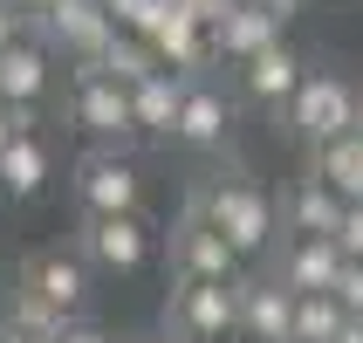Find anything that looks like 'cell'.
Here are the masks:
<instances>
[{
    "label": "cell",
    "mask_w": 363,
    "mask_h": 343,
    "mask_svg": "<svg viewBox=\"0 0 363 343\" xmlns=\"http://www.w3.org/2000/svg\"><path fill=\"white\" fill-rule=\"evenodd\" d=\"M288 124H295L315 151L336 144V138H357V131H363V89L343 82V76H329V69H308L302 97L288 103Z\"/></svg>",
    "instance_id": "cell-3"
},
{
    "label": "cell",
    "mask_w": 363,
    "mask_h": 343,
    "mask_svg": "<svg viewBox=\"0 0 363 343\" xmlns=\"http://www.w3.org/2000/svg\"><path fill=\"white\" fill-rule=\"evenodd\" d=\"M179 7H185L192 21H199L206 35H220L226 21H233V7H240V0H179Z\"/></svg>",
    "instance_id": "cell-24"
},
{
    "label": "cell",
    "mask_w": 363,
    "mask_h": 343,
    "mask_svg": "<svg viewBox=\"0 0 363 343\" xmlns=\"http://www.w3.org/2000/svg\"><path fill=\"white\" fill-rule=\"evenodd\" d=\"M41 89H48V48L28 35V41H14V48L0 55V103H7V110H35Z\"/></svg>",
    "instance_id": "cell-15"
},
{
    "label": "cell",
    "mask_w": 363,
    "mask_h": 343,
    "mask_svg": "<svg viewBox=\"0 0 363 343\" xmlns=\"http://www.w3.org/2000/svg\"><path fill=\"white\" fill-rule=\"evenodd\" d=\"M21 131H14V110H7V103H0V151H7V144H14Z\"/></svg>",
    "instance_id": "cell-30"
},
{
    "label": "cell",
    "mask_w": 363,
    "mask_h": 343,
    "mask_svg": "<svg viewBox=\"0 0 363 343\" xmlns=\"http://www.w3.org/2000/svg\"><path fill=\"white\" fill-rule=\"evenodd\" d=\"M302 82H308V62L295 55L288 41H281V48H267V55H254L240 69V89L254 103H267V110H281V117H288V103L302 97Z\"/></svg>",
    "instance_id": "cell-12"
},
{
    "label": "cell",
    "mask_w": 363,
    "mask_h": 343,
    "mask_svg": "<svg viewBox=\"0 0 363 343\" xmlns=\"http://www.w3.org/2000/svg\"><path fill=\"white\" fill-rule=\"evenodd\" d=\"M103 76H110V82H123V89L151 82V76H158V55H151V41L117 35V41H110V55H103Z\"/></svg>",
    "instance_id": "cell-20"
},
{
    "label": "cell",
    "mask_w": 363,
    "mask_h": 343,
    "mask_svg": "<svg viewBox=\"0 0 363 343\" xmlns=\"http://www.w3.org/2000/svg\"><path fill=\"white\" fill-rule=\"evenodd\" d=\"M7 7H14V14L28 21V28H35V41H41V21L55 14V0H7Z\"/></svg>",
    "instance_id": "cell-27"
},
{
    "label": "cell",
    "mask_w": 363,
    "mask_h": 343,
    "mask_svg": "<svg viewBox=\"0 0 363 343\" xmlns=\"http://www.w3.org/2000/svg\"><path fill=\"white\" fill-rule=\"evenodd\" d=\"M55 343H117V337H110V330H96V323H69Z\"/></svg>",
    "instance_id": "cell-28"
},
{
    "label": "cell",
    "mask_w": 363,
    "mask_h": 343,
    "mask_svg": "<svg viewBox=\"0 0 363 343\" xmlns=\"http://www.w3.org/2000/svg\"><path fill=\"white\" fill-rule=\"evenodd\" d=\"M308 179H323L343 206H363V131L357 138H336L308 158Z\"/></svg>",
    "instance_id": "cell-17"
},
{
    "label": "cell",
    "mask_w": 363,
    "mask_h": 343,
    "mask_svg": "<svg viewBox=\"0 0 363 343\" xmlns=\"http://www.w3.org/2000/svg\"><path fill=\"white\" fill-rule=\"evenodd\" d=\"M336 275H343V247L336 241H288L274 282L288 295H336Z\"/></svg>",
    "instance_id": "cell-11"
},
{
    "label": "cell",
    "mask_w": 363,
    "mask_h": 343,
    "mask_svg": "<svg viewBox=\"0 0 363 343\" xmlns=\"http://www.w3.org/2000/svg\"><path fill=\"white\" fill-rule=\"evenodd\" d=\"M14 41H28V21H21L14 7H7V0H0V55H7V48H14Z\"/></svg>",
    "instance_id": "cell-26"
},
{
    "label": "cell",
    "mask_w": 363,
    "mask_h": 343,
    "mask_svg": "<svg viewBox=\"0 0 363 343\" xmlns=\"http://www.w3.org/2000/svg\"><path fill=\"white\" fill-rule=\"evenodd\" d=\"M192 213H199L206 227H213V234H220L226 247H233V254H267V247H274V227H281V206L267 200L261 185H247V179H206L199 192H192Z\"/></svg>",
    "instance_id": "cell-1"
},
{
    "label": "cell",
    "mask_w": 363,
    "mask_h": 343,
    "mask_svg": "<svg viewBox=\"0 0 363 343\" xmlns=\"http://www.w3.org/2000/svg\"><path fill=\"white\" fill-rule=\"evenodd\" d=\"M76 124L103 144V151H117V144L138 131L130 89H123V82H110L103 69H76Z\"/></svg>",
    "instance_id": "cell-9"
},
{
    "label": "cell",
    "mask_w": 363,
    "mask_h": 343,
    "mask_svg": "<svg viewBox=\"0 0 363 343\" xmlns=\"http://www.w3.org/2000/svg\"><path fill=\"white\" fill-rule=\"evenodd\" d=\"M76 254L103 275H144L158 254V234H151V220H82Z\"/></svg>",
    "instance_id": "cell-7"
},
{
    "label": "cell",
    "mask_w": 363,
    "mask_h": 343,
    "mask_svg": "<svg viewBox=\"0 0 363 343\" xmlns=\"http://www.w3.org/2000/svg\"><path fill=\"white\" fill-rule=\"evenodd\" d=\"M123 343H164V337H123Z\"/></svg>",
    "instance_id": "cell-33"
},
{
    "label": "cell",
    "mask_w": 363,
    "mask_h": 343,
    "mask_svg": "<svg viewBox=\"0 0 363 343\" xmlns=\"http://www.w3.org/2000/svg\"><path fill=\"white\" fill-rule=\"evenodd\" d=\"M213 41H220V62H240V69H247L254 55L281 48V21L267 14L261 0H240V7H233V21H226V28H220Z\"/></svg>",
    "instance_id": "cell-14"
},
{
    "label": "cell",
    "mask_w": 363,
    "mask_h": 343,
    "mask_svg": "<svg viewBox=\"0 0 363 343\" xmlns=\"http://www.w3.org/2000/svg\"><path fill=\"white\" fill-rule=\"evenodd\" d=\"M7 330H21V337H35V343H55L62 330H69V316H55V309L41 303V295H28V288H14V316H7Z\"/></svg>",
    "instance_id": "cell-22"
},
{
    "label": "cell",
    "mask_w": 363,
    "mask_h": 343,
    "mask_svg": "<svg viewBox=\"0 0 363 343\" xmlns=\"http://www.w3.org/2000/svg\"><path fill=\"white\" fill-rule=\"evenodd\" d=\"M41 179H48V144L28 131V138H14L0 151V192H7V200H35Z\"/></svg>",
    "instance_id": "cell-19"
},
{
    "label": "cell",
    "mask_w": 363,
    "mask_h": 343,
    "mask_svg": "<svg viewBox=\"0 0 363 343\" xmlns=\"http://www.w3.org/2000/svg\"><path fill=\"white\" fill-rule=\"evenodd\" d=\"M110 41H117V21L103 0H55V14L41 21V48L76 55V69H103Z\"/></svg>",
    "instance_id": "cell-5"
},
{
    "label": "cell",
    "mask_w": 363,
    "mask_h": 343,
    "mask_svg": "<svg viewBox=\"0 0 363 343\" xmlns=\"http://www.w3.org/2000/svg\"><path fill=\"white\" fill-rule=\"evenodd\" d=\"M336 309H343L350 323H363V261H343V275H336Z\"/></svg>",
    "instance_id": "cell-23"
},
{
    "label": "cell",
    "mask_w": 363,
    "mask_h": 343,
    "mask_svg": "<svg viewBox=\"0 0 363 343\" xmlns=\"http://www.w3.org/2000/svg\"><path fill=\"white\" fill-rule=\"evenodd\" d=\"M343 309H336V295H295V343H336L343 337Z\"/></svg>",
    "instance_id": "cell-21"
},
{
    "label": "cell",
    "mask_w": 363,
    "mask_h": 343,
    "mask_svg": "<svg viewBox=\"0 0 363 343\" xmlns=\"http://www.w3.org/2000/svg\"><path fill=\"white\" fill-rule=\"evenodd\" d=\"M179 103H185V76H151L130 89V110H138V131H151V138H179Z\"/></svg>",
    "instance_id": "cell-18"
},
{
    "label": "cell",
    "mask_w": 363,
    "mask_h": 343,
    "mask_svg": "<svg viewBox=\"0 0 363 343\" xmlns=\"http://www.w3.org/2000/svg\"><path fill=\"white\" fill-rule=\"evenodd\" d=\"M76 206L82 220H144V172L123 151H82L76 158Z\"/></svg>",
    "instance_id": "cell-2"
},
{
    "label": "cell",
    "mask_w": 363,
    "mask_h": 343,
    "mask_svg": "<svg viewBox=\"0 0 363 343\" xmlns=\"http://www.w3.org/2000/svg\"><path fill=\"white\" fill-rule=\"evenodd\" d=\"M336 247H343V261H363V206H350V213H343V234H336Z\"/></svg>",
    "instance_id": "cell-25"
},
{
    "label": "cell",
    "mask_w": 363,
    "mask_h": 343,
    "mask_svg": "<svg viewBox=\"0 0 363 343\" xmlns=\"http://www.w3.org/2000/svg\"><path fill=\"white\" fill-rule=\"evenodd\" d=\"M164 323L172 337H192V343H220L240 330V282H179L172 303H164Z\"/></svg>",
    "instance_id": "cell-4"
},
{
    "label": "cell",
    "mask_w": 363,
    "mask_h": 343,
    "mask_svg": "<svg viewBox=\"0 0 363 343\" xmlns=\"http://www.w3.org/2000/svg\"><path fill=\"white\" fill-rule=\"evenodd\" d=\"M240 337L247 343H295V295L281 282H240Z\"/></svg>",
    "instance_id": "cell-13"
},
{
    "label": "cell",
    "mask_w": 363,
    "mask_h": 343,
    "mask_svg": "<svg viewBox=\"0 0 363 343\" xmlns=\"http://www.w3.org/2000/svg\"><path fill=\"white\" fill-rule=\"evenodd\" d=\"M21 288L41 295L55 316L82 323V303H89V261H82L76 247H35V254L21 261Z\"/></svg>",
    "instance_id": "cell-6"
},
{
    "label": "cell",
    "mask_w": 363,
    "mask_h": 343,
    "mask_svg": "<svg viewBox=\"0 0 363 343\" xmlns=\"http://www.w3.org/2000/svg\"><path fill=\"white\" fill-rule=\"evenodd\" d=\"M164 343H192V337H164Z\"/></svg>",
    "instance_id": "cell-34"
},
{
    "label": "cell",
    "mask_w": 363,
    "mask_h": 343,
    "mask_svg": "<svg viewBox=\"0 0 363 343\" xmlns=\"http://www.w3.org/2000/svg\"><path fill=\"white\" fill-rule=\"evenodd\" d=\"M261 7H267V14H274V21H281V28H288V21H295V14H302V0H261Z\"/></svg>",
    "instance_id": "cell-29"
},
{
    "label": "cell",
    "mask_w": 363,
    "mask_h": 343,
    "mask_svg": "<svg viewBox=\"0 0 363 343\" xmlns=\"http://www.w3.org/2000/svg\"><path fill=\"white\" fill-rule=\"evenodd\" d=\"M226 97L213 89V82H185V103H179V144H199V151H213V144H226Z\"/></svg>",
    "instance_id": "cell-16"
},
{
    "label": "cell",
    "mask_w": 363,
    "mask_h": 343,
    "mask_svg": "<svg viewBox=\"0 0 363 343\" xmlns=\"http://www.w3.org/2000/svg\"><path fill=\"white\" fill-rule=\"evenodd\" d=\"M343 213L350 206L336 200L323 179H295L288 200H281V227L295 234V241H336V234H343Z\"/></svg>",
    "instance_id": "cell-10"
},
{
    "label": "cell",
    "mask_w": 363,
    "mask_h": 343,
    "mask_svg": "<svg viewBox=\"0 0 363 343\" xmlns=\"http://www.w3.org/2000/svg\"><path fill=\"white\" fill-rule=\"evenodd\" d=\"M336 343H363V323H343V337H336Z\"/></svg>",
    "instance_id": "cell-31"
},
{
    "label": "cell",
    "mask_w": 363,
    "mask_h": 343,
    "mask_svg": "<svg viewBox=\"0 0 363 343\" xmlns=\"http://www.w3.org/2000/svg\"><path fill=\"white\" fill-rule=\"evenodd\" d=\"M0 343H35V337H21V330H7V323H0Z\"/></svg>",
    "instance_id": "cell-32"
},
{
    "label": "cell",
    "mask_w": 363,
    "mask_h": 343,
    "mask_svg": "<svg viewBox=\"0 0 363 343\" xmlns=\"http://www.w3.org/2000/svg\"><path fill=\"white\" fill-rule=\"evenodd\" d=\"M172 282H240V254L213 234V227L185 206V220L172 227Z\"/></svg>",
    "instance_id": "cell-8"
}]
</instances>
